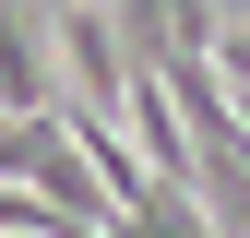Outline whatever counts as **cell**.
<instances>
[{
  "label": "cell",
  "mask_w": 250,
  "mask_h": 238,
  "mask_svg": "<svg viewBox=\"0 0 250 238\" xmlns=\"http://www.w3.org/2000/svg\"><path fill=\"white\" fill-rule=\"evenodd\" d=\"M0 178L48 191L83 238H96V215H107V178L83 167V143H72V119H60V96H48V107H0Z\"/></svg>",
  "instance_id": "cell-1"
},
{
  "label": "cell",
  "mask_w": 250,
  "mask_h": 238,
  "mask_svg": "<svg viewBox=\"0 0 250 238\" xmlns=\"http://www.w3.org/2000/svg\"><path fill=\"white\" fill-rule=\"evenodd\" d=\"M60 48H72L83 107H107V119H119V96H131V48H119V12H107V0H72V12H60Z\"/></svg>",
  "instance_id": "cell-2"
},
{
  "label": "cell",
  "mask_w": 250,
  "mask_h": 238,
  "mask_svg": "<svg viewBox=\"0 0 250 238\" xmlns=\"http://www.w3.org/2000/svg\"><path fill=\"white\" fill-rule=\"evenodd\" d=\"M0 107H48V48L0 12Z\"/></svg>",
  "instance_id": "cell-3"
}]
</instances>
